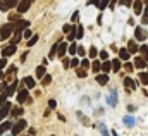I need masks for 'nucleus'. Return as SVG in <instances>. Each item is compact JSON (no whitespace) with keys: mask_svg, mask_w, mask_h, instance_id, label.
Returning <instances> with one entry per match:
<instances>
[{"mask_svg":"<svg viewBox=\"0 0 148 136\" xmlns=\"http://www.w3.org/2000/svg\"><path fill=\"white\" fill-rule=\"evenodd\" d=\"M16 31V24H12V23H7V24H3L2 28H0V41H3V40H7V38H10V34Z\"/></svg>","mask_w":148,"mask_h":136,"instance_id":"f257e3e1","label":"nucleus"},{"mask_svg":"<svg viewBox=\"0 0 148 136\" xmlns=\"http://www.w3.org/2000/svg\"><path fill=\"white\" fill-rule=\"evenodd\" d=\"M26 126H28V124H26V121H24V119H19L17 122H14V124H12L10 133H12L14 136H17L21 131H24V129H26Z\"/></svg>","mask_w":148,"mask_h":136,"instance_id":"f03ea898","label":"nucleus"},{"mask_svg":"<svg viewBox=\"0 0 148 136\" xmlns=\"http://www.w3.org/2000/svg\"><path fill=\"white\" fill-rule=\"evenodd\" d=\"M19 2H21V0H0V10H2V12H7L9 9L17 7Z\"/></svg>","mask_w":148,"mask_h":136,"instance_id":"7ed1b4c3","label":"nucleus"},{"mask_svg":"<svg viewBox=\"0 0 148 136\" xmlns=\"http://www.w3.org/2000/svg\"><path fill=\"white\" fill-rule=\"evenodd\" d=\"M33 2H35V0H21V2H19V5H17V12H19V14H24V12L31 7V3H33Z\"/></svg>","mask_w":148,"mask_h":136,"instance_id":"20e7f679","label":"nucleus"},{"mask_svg":"<svg viewBox=\"0 0 148 136\" xmlns=\"http://www.w3.org/2000/svg\"><path fill=\"white\" fill-rule=\"evenodd\" d=\"M28 98H29V91H28V88H21V90L17 91V102L24 103V102H28Z\"/></svg>","mask_w":148,"mask_h":136,"instance_id":"39448f33","label":"nucleus"},{"mask_svg":"<svg viewBox=\"0 0 148 136\" xmlns=\"http://www.w3.org/2000/svg\"><path fill=\"white\" fill-rule=\"evenodd\" d=\"M29 28V21H24V19H19L16 23V33H24V30Z\"/></svg>","mask_w":148,"mask_h":136,"instance_id":"423d86ee","label":"nucleus"},{"mask_svg":"<svg viewBox=\"0 0 148 136\" xmlns=\"http://www.w3.org/2000/svg\"><path fill=\"white\" fill-rule=\"evenodd\" d=\"M10 110H12V105H10L9 102L5 103L3 107H0V122H2V121H3L9 114H10Z\"/></svg>","mask_w":148,"mask_h":136,"instance_id":"0eeeda50","label":"nucleus"},{"mask_svg":"<svg viewBox=\"0 0 148 136\" xmlns=\"http://www.w3.org/2000/svg\"><path fill=\"white\" fill-rule=\"evenodd\" d=\"M16 50H17V45H12V43H10L9 47H5V48L2 50V55H3V57H10V55L16 54Z\"/></svg>","mask_w":148,"mask_h":136,"instance_id":"6e6552de","label":"nucleus"},{"mask_svg":"<svg viewBox=\"0 0 148 136\" xmlns=\"http://www.w3.org/2000/svg\"><path fill=\"white\" fill-rule=\"evenodd\" d=\"M134 38H136L138 41H143V40L147 38V33H145V30H143L141 26H138V28H134Z\"/></svg>","mask_w":148,"mask_h":136,"instance_id":"1a4fd4ad","label":"nucleus"},{"mask_svg":"<svg viewBox=\"0 0 148 136\" xmlns=\"http://www.w3.org/2000/svg\"><path fill=\"white\" fill-rule=\"evenodd\" d=\"M134 66L138 69H145V67H148V60L145 57H136L134 59Z\"/></svg>","mask_w":148,"mask_h":136,"instance_id":"9d476101","label":"nucleus"},{"mask_svg":"<svg viewBox=\"0 0 148 136\" xmlns=\"http://www.w3.org/2000/svg\"><path fill=\"white\" fill-rule=\"evenodd\" d=\"M23 84H26V88H28V90H31V88H35V86H36V81H35L31 76H26V78L23 79Z\"/></svg>","mask_w":148,"mask_h":136,"instance_id":"9b49d317","label":"nucleus"},{"mask_svg":"<svg viewBox=\"0 0 148 136\" xmlns=\"http://www.w3.org/2000/svg\"><path fill=\"white\" fill-rule=\"evenodd\" d=\"M131 55H133V54H131L127 48H121V50H119V59H121V60H129Z\"/></svg>","mask_w":148,"mask_h":136,"instance_id":"f8f14e48","label":"nucleus"},{"mask_svg":"<svg viewBox=\"0 0 148 136\" xmlns=\"http://www.w3.org/2000/svg\"><path fill=\"white\" fill-rule=\"evenodd\" d=\"M133 10H134L136 16H140L141 10H143V2H141V0H134V3H133Z\"/></svg>","mask_w":148,"mask_h":136,"instance_id":"ddd939ff","label":"nucleus"},{"mask_svg":"<svg viewBox=\"0 0 148 136\" xmlns=\"http://www.w3.org/2000/svg\"><path fill=\"white\" fill-rule=\"evenodd\" d=\"M67 50H69V47H67V43H64V41H60V45H59V52H57V57H64Z\"/></svg>","mask_w":148,"mask_h":136,"instance_id":"4468645a","label":"nucleus"},{"mask_svg":"<svg viewBox=\"0 0 148 136\" xmlns=\"http://www.w3.org/2000/svg\"><path fill=\"white\" fill-rule=\"evenodd\" d=\"M97 83L98 84H107L109 83V76L103 72V74H97Z\"/></svg>","mask_w":148,"mask_h":136,"instance_id":"2eb2a0df","label":"nucleus"},{"mask_svg":"<svg viewBox=\"0 0 148 136\" xmlns=\"http://www.w3.org/2000/svg\"><path fill=\"white\" fill-rule=\"evenodd\" d=\"M17 86H19V81H14V83H12L10 86H7V90H5L3 93H7V97H10V95H12V93L16 91V88H17Z\"/></svg>","mask_w":148,"mask_h":136,"instance_id":"dca6fc26","label":"nucleus"},{"mask_svg":"<svg viewBox=\"0 0 148 136\" xmlns=\"http://www.w3.org/2000/svg\"><path fill=\"white\" fill-rule=\"evenodd\" d=\"M7 129H12V124H10V122H7V121H2V122H0V136L3 135Z\"/></svg>","mask_w":148,"mask_h":136,"instance_id":"f3484780","label":"nucleus"},{"mask_svg":"<svg viewBox=\"0 0 148 136\" xmlns=\"http://www.w3.org/2000/svg\"><path fill=\"white\" fill-rule=\"evenodd\" d=\"M127 50H129V52H131V54H136V52H138V50H140V48H138V45H136V41H134V40H131V41H129V43H127Z\"/></svg>","mask_w":148,"mask_h":136,"instance_id":"a211bd4d","label":"nucleus"},{"mask_svg":"<svg viewBox=\"0 0 148 136\" xmlns=\"http://www.w3.org/2000/svg\"><path fill=\"white\" fill-rule=\"evenodd\" d=\"M91 71H93L95 74H100V71H102V64H100V60L91 62Z\"/></svg>","mask_w":148,"mask_h":136,"instance_id":"6ab92c4d","label":"nucleus"},{"mask_svg":"<svg viewBox=\"0 0 148 136\" xmlns=\"http://www.w3.org/2000/svg\"><path fill=\"white\" fill-rule=\"evenodd\" d=\"M121 67H122L121 59H114V60H112V71H114V72H117V71H121Z\"/></svg>","mask_w":148,"mask_h":136,"instance_id":"aec40b11","label":"nucleus"},{"mask_svg":"<svg viewBox=\"0 0 148 136\" xmlns=\"http://www.w3.org/2000/svg\"><path fill=\"white\" fill-rule=\"evenodd\" d=\"M76 74H77V78H86L88 76V71L84 67H76Z\"/></svg>","mask_w":148,"mask_h":136,"instance_id":"412c9836","label":"nucleus"},{"mask_svg":"<svg viewBox=\"0 0 148 136\" xmlns=\"http://www.w3.org/2000/svg\"><path fill=\"white\" fill-rule=\"evenodd\" d=\"M110 69H112V62H107V60H103V64H102V72H110Z\"/></svg>","mask_w":148,"mask_h":136,"instance_id":"4be33fe9","label":"nucleus"},{"mask_svg":"<svg viewBox=\"0 0 148 136\" xmlns=\"http://www.w3.org/2000/svg\"><path fill=\"white\" fill-rule=\"evenodd\" d=\"M45 71H47L45 66H38V67H36V78H45V76H47V74H45Z\"/></svg>","mask_w":148,"mask_h":136,"instance_id":"5701e85b","label":"nucleus"},{"mask_svg":"<svg viewBox=\"0 0 148 136\" xmlns=\"http://www.w3.org/2000/svg\"><path fill=\"white\" fill-rule=\"evenodd\" d=\"M59 45H60V41L53 43V47H52V50H50V59H53V57H55V54L59 52Z\"/></svg>","mask_w":148,"mask_h":136,"instance_id":"b1692460","label":"nucleus"},{"mask_svg":"<svg viewBox=\"0 0 148 136\" xmlns=\"http://www.w3.org/2000/svg\"><path fill=\"white\" fill-rule=\"evenodd\" d=\"M76 28H77V26H74V24H64V28H62V31H64V33H71V31H74V30H76Z\"/></svg>","mask_w":148,"mask_h":136,"instance_id":"393cba45","label":"nucleus"},{"mask_svg":"<svg viewBox=\"0 0 148 136\" xmlns=\"http://www.w3.org/2000/svg\"><path fill=\"white\" fill-rule=\"evenodd\" d=\"M124 84H126L127 88H131V90H134V88H136V84H134V81H133L131 78H126V79H124Z\"/></svg>","mask_w":148,"mask_h":136,"instance_id":"a878e982","label":"nucleus"},{"mask_svg":"<svg viewBox=\"0 0 148 136\" xmlns=\"http://www.w3.org/2000/svg\"><path fill=\"white\" fill-rule=\"evenodd\" d=\"M23 112H24V110H23L21 107H14V109L10 110V114H12V115H16V117H19V115H23Z\"/></svg>","mask_w":148,"mask_h":136,"instance_id":"bb28decb","label":"nucleus"},{"mask_svg":"<svg viewBox=\"0 0 148 136\" xmlns=\"http://www.w3.org/2000/svg\"><path fill=\"white\" fill-rule=\"evenodd\" d=\"M50 83H52V76H50V74H47L45 78H41V84H43V86H48Z\"/></svg>","mask_w":148,"mask_h":136,"instance_id":"cd10ccee","label":"nucleus"},{"mask_svg":"<svg viewBox=\"0 0 148 136\" xmlns=\"http://www.w3.org/2000/svg\"><path fill=\"white\" fill-rule=\"evenodd\" d=\"M38 38H40L38 34H33V36H31V38L28 40V43H26V45H28V47H33V45H35V43L38 41Z\"/></svg>","mask_w":148,"mask_h":136,"instance_id":"c85d7f7f","label":"nucleus"},{"mask_svg":"<svg viewBox=\"0 0 148 136\" xmlns=\"http://www.w3.org/2000/svg\"><path fill=\"white\" fill-rule=\"evenodd\" d=\"M124 124H127V126L131 128V126L134 124V117H131V115H126V117H124Z\"/></svg>","mask_w":148,"mask_h":136,"instance_id":"c756f323","label":"nucleus"},{"mask_svg":"<svg viewBox=\"0 0 148 136\" xmlns=\"http://www.w3.org/2000/svg\"><path fill=\"white\" fill-rule=\"evenodd\" d=\"M140 52H141V55L148 60V47L147 45H141V47H140Z\"/></svg>","mask_w":148,"mask_h":136,"instance_id":"7c9ffc66","label":"nucleus"},{"mask_svg":"<svg viewBox=\"0 0 148 136\" xmlns=\"http://www.w3.org/2000/svg\"><path fill=\"white\" fill-rule=\"evenodd\" d=\"M109 103H110V105H117V93H115V91H112L110 98H109Z\"/></svg>","mask_w":148,"mask_h":136,"instance_id":"2f4dec72","label":"nucleus"},{"mask_svg":"<svg viewBox=\"0 0 148 136\" xmlns=\"http://www.w3.org/2000/svg\"><path fill=\"white\" fill-rule=\"evenodd\" d=\"M77 48H79V47H77L76 43L69 45V54H71V55H76V54H77Z\"/></svg>","mask_w":148,"mask_h":136,"instance_id":"473e14b6","label":"nucleus"},{"mask_svg":"<svg viewBox=\"0 0 148 136\" xmlns=\"http://www.w3.org/2000/svg\"><path fill=\"white\" fill-rule=\"evenodd\" d=\"M140 81H141L143 84H148V72H141V74H140Z\"/></svg>","mask_w":148,"mask_h":136,"instance_id":"72a5a7b5","label":"nucleus"},{"mask_svg":"<svg viewBox=\"0 0 148 136\" xmlns=\"http://www.w3.org/2000/svg\"><path fill=\"white\" fill-rule=\"evenodd\" d=\"M81 67H84V69H90V67H91V62H90L88 59H83V60H81Z\"/></svg>","mask_w":148,"mask_h":136,"instance_id":"f704fd0d","label":"nucleus"},{"mask_svg":"<svg viewBox=\"0 0 148 136\" xmlns=\"http://www.w3.org/2000/svg\"><path fill=\"white\" fill-rule=\"evenodd\" d=\"M83 34H84V28H83V26H77V30H76V36H77V38H83Z\"/></svg>","mask_w":148,"mask_h":136,"instance_id":"c9c22d12","label":"nucleus"},{"mask_svg":"<svg viewBox=\"0 0 148 136\" xmlns=\"http://www.w3.org/2000/svg\"><path fill=\"white\" fill-rule=\"evenodd\" d=\"M98 57H100V60H107V59H109V54H107V50H102V52L98 54Z\"/></svg>","mask_w":148,"mask_h":136,"instance_id":"e433bc0d","label":"nucleus"},{"mask_svg":"<svg viewBox=\"0 0 148 136\" xmlns=\"http://www.w3.org/2000/svg\"><path fill=\"white\" fill-rule=\"evenodd\" d=\"M79 66H81L79 59H76V57H73V59H71V67H79Z\"/></svg>","mask_w":148,"mask_h":136,"instance_id":"4c0bfd02","label":"nucleus"},{"mask_svg":"<svg viewBox=\"0 0 148 136\" xmlns=\"http://www.w3.org/2000/svg\"><path fill=\"white\" fill-rule=\"evenodd\" d=\"M7 103V93H2L0 95V107H3Z\"/></svg>","mask_w":148,"mask_h":136,"instance_id":"58836bf2","label":"nucleus"},{"mask_svg":"<svg viewBox=\"0 0 148 136\" xmlns=\"http://www.w3.org/2000/svg\"><path fill=\"white\" fill-rule=\"evenodd\" d=\"M19 19H21V16H19V14H10V16H9V21H10V23L19 21Z\"/></svg>","mask_w":148,"mask_h":136,"instance_id":"ea45409f","label":"nucleus"},{"mask_svg":"<svg viewBox=\"0 0 148 136\" xmlns=\"http://www.w3.org/2000/svg\"><path fill=\"white\" fill-rule=\"evenodd\" d=\"M107 5H110V0H102V2H100V7H98V9H100V10H103V9H105Z\"/></svg>","mask_w":148,"mask_h":136,"instance_id":"a19ab883","label":"nucleus"},{"mask_svg":"<svg viewBox=\"0 0 148 136\" xmlns=\"http://www.w3.org/2000/svg\"><path fill=\"white\" fill-rule=\"evenodd\" d=\"M124 69H126L127 72H131V71L134 69V64H131V62H126V64H124Z\"/></svg>","mask_w":148,"mask_h":136,"instance_id":"79ce46f5","label":"nucleus"},{"mask_svg":"<svg viewBox=\"0 0 148 136\" xmlns=\"http://www.w3.org/2000/svg\"><path fill=\"white\" fill-rule=\"evenodd\" d=\"M119 2H121V5H124V7H129L131 3H134L133 0H119Z\"/></svg>","mask_w":148,"mask_h":136,"instance_id":"37998d69","label":"nucleus"},{"mask_svg":"<svg viewBox=\"0 0 148 136\" xmlns=\"http://www.w3.org/2000/svg\"><path fill=\"white\" fill-rule=\"evenodd\" d=\"M97 55H98L97 48H95V47H91V48H90V57H97Z\"/></svg>","mask_w":148,"mask_h":136,"instance_id":"c03bdc74","label":"nucleus"},{"mask_svg":"<svg viewBox=\"0 0 148 136\" xmlns=\"http://www.w3.org/2000/svg\"><path fill=\"white\" fill-rule=\"evenodd\" d=\"M77 19H79V12L76 10V12H74L73 16H71V21H73V24H74V23H76V21H77Z\"/></svg>","mask_w":148,"mask_h":136,"instance_id":"a18cd8bd","label":"nucleus"},{"mask_svg":"<svg viewBox=\"0 0 148 136\" xmlns=\"http://www.w3.org/2000/svg\"><path fill=\"white\" fill-rule=\"evenodd\" d=\"M5 66H7V57H3V59H0V71H2V69L5 67Z\"/></svg>","mask_w":148,"mask_h":136,"instance_id":"49530a36","label":"nucleus"},{"mask_svg":"<svg viewBox=\"0 0 148 136\" xmlns=\"http://www.w3.org/2000/svg\"><path fill=\"white\" fill-rule=\"evenodd\" d=\"M31 30H24V33H23V36H24V38H31Z\"/></svg>","mask_w":148,"mask_h":136,"instance_id":"de8ad7c7","label":"nucleus"},{"mask_svg":"<svg viewBox=\"0 0 148 136\" xmlns=\"http://www.w3.org/2000/svg\"><path fill=\"white\" fill-rule=\"evenodd\" d=\"M48 107H50V109H55V107H57V102H55V100H48Z\"/></svg>","mask_w":148,"mask_h":136,"instance_id":"09e8293b","label":"nucleus"},{"mask_svg":"<svg viewBox=\"0 0 148 136\" xmlns=\"http://www.w3.org/2000/svg\"><path fill=\"white\" fill-rule=\"evenodd\" d=\"M84 54H86V52H84V48H83V47H79V48H77V55L84 57Z\"/></svg>","mask_w":148,"mask_h":136,"instance_id":"8fccbe9b","label":"nucleus"},{"mask_svg":"<svg viewBox=\"0 0 148 136\" xmlns=\"http://www.w3.org/2000/svg\"><path fill=\"white\" fill-rule=\"evenodd\" d=\"M100 129H102V135L103 136H109V131L105 129V126H100Z\"/></svg>","mask_w":148,"mask_h":136,"instance_id":"3c124183","label":"nucleus"},{"mask_svg":"<svg viewBox=\"0 0 148 136\" xmlns=\"http://www.w3.org/2000/svg\"><path fill=\"white\" fill-rule=\"evenodd\" d=\"M69 66H71V62H69V59H64V67L67 69Z\"/></svg>","mask_w":148,"mask_h":136,"instance_id":"603ef678","label":"nucleus"},{"mask_svg":"<svg viewBox=\"0 0 148 136\" xmlns=\"http://www.w3.org/2000/svg\"><path fill=\"white\" fill-rule=\"evenodd\" d=\"M115 2H119V0H112V2H110V9H114V5H115Z\"/></svg>","mask_w":148,"mask_h":136,"instance_id":"864d4df0","label":"nucleus"},{"mask_svg":"<svg viewBox=\"0 0 148 136\" xmlns=\"http://www.w3.org/2000/svg\"><path fill=\"white\" fill-rule=\"evenodd\" d=\"M145 17H148V3H147V7H145Z\"/></svg>","mask_w":148,"mask_h":136,"instance_id":"5fc2aeb1","label":"nucleus"},{"mask_svg":"<svg viewBox=\"0 0 148 136\" xmlns=\"http://www.w3.org/2000/svg\"><path fill=\"white\" fill-rule=\"evenodd\" d=\"M3 78H5V74H3V72H2V71H0V81H2V79H3Z\"/></svg>","mask_w":148,"mask_h":136,"instance_id":"6e6d98bb","label":"nucleus"},{"mask_svg":"<svg viewBox=\"0 0 148 136\" xmlns=\"http://www.w3.org/2000/svg\"><path fill=\"white\" fill-rule=\"evenodd\" d=\"M145 3H148V0H145Z\"/></svg>","mask_w":148,"mask_h":136,"instance_id":"4d7b16f0","label":"nucleus"},{"mask_svg":"<svg viewBox=\"0 0 148 136\" xmlns=\"http://www.w3.org/2000/svg\"><path fill=\"white\" fill-rule=\"evenodd\" d=\"M114 136H117V135H115V131H114Z\"/></svg>","mask_w":148,"mask_h":136,"instance_id":"13d9d810","label":"nucleus"}]
</instances>
